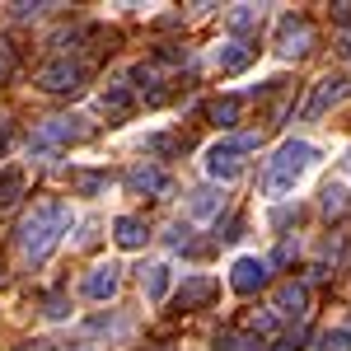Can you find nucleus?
<instances>
[{
    "instance_id": "nucleus-28",
    "label": "nucleus",
    "mask_w": 351,
    "mask_h": 351,
    "mask_svg": "<svg viewBox=\"0 0 351 351\" xmlns=\"http://www.w3.org/2000/svg\"><path fill=\"white\" fill-rule=\"evenodd\" d=\"M160 61H188V52H183V47H173V43H164V47H160Z\"/></svg>"
},
{
    "instance_id": "nucleus-17",
    "label": "nucleus",
    "mask_w": 351,
    "mask_h": 351,
    "mask_svg": "<svg viewBox=\"0 0 351 351\" xmlns=\"http://www.w3.org/2000/svg\"><path fill=\"white\" fill-rule=\"evenodd\" d=\"M164 295H169V267L155 263V267L145 271V300H155V304H160Z\"/></svg>"
},
{
    "instance_id": "nucleus-16",
    "label": "nucleus",
    "mask_w": 351,
    "mask_h": 351,
    "mask_svg": "<svg viewBox=\"0 0 351 351\" xmlns=\"http://www.w3.org/2000/svg\"><path fill=\"white\" fill-rule=\"evenodd\" d=\"M239 99H216V104H211V108H206V117H211V122H216V127H234V122H239Z\"/></svg>"
},
{
    "instance_id": "nucleus-29",
    "label": "nucleus",
    "mask_w": 351,
    "mask_h": 351,
    "mask_svg": "<svg viewBox=\"0 0 351 351\" xmlns=\"http://www.w3.org/2000/svg\"><path fill=\"white\" fill-rule=\"evenodd\" d=\"M47 314H52V319H61V314H66V300H61V295H47Z\"/></svg>"
},
{
    "instance_id": "nucleus-35",
    "label": "nucleus",
    "mask_w": 351,
    "mask_h": 351,
    "mask_svg": "<svg viewBox=\"0 0 351 351\" xmlns=\"http://www.w3.org/2000/svg\"><path fill=\"white\" fill-rule=\"evenodd\" d=\"M0 276H5V267H0Z\"/></svg>"
},
{
    "instance_id": "nucleus-22",
    "label": "nucleus",
    "mask_w": 351,
    "mask_h": 351,
    "mask_svg": "<svg viewBox=\"0 0 351 351\" xmlns=\"http://www.w3.org/2000/svg\"><path fill=\"white\" fill-rule=\"evenodd\" d=\"M108 188V178L104 173H75V192H84V197H94V192Z\"/></svg>"
},
{
    "instance_id": "nucleus-31",
    "label": "nucleus",
    "mask_w": 351,
    "mask_h": 351,
    "mask_svg": "<svg viewBox=\"0 0 351 351\" xmlns=\"http://www.w3.org/2000/svg\"><path fill=\"white\" fill-rule=\"evenodd\" d=\"M332 14H337V19H351V5H347V0H342V5H332Z\"/></svg>"
},
{
    "instance_id": "nucleus-5",
    "label": "nucleus",
    "mask_w": 351,
    "mask_h": 351,
    "mask_svg": "<svg viewBox=\"0 0 351 351\" xmlns=\"http://www.w3.org/2000/svg\"><path fill=\"white\" fill-rule=\"evenodd\" d=\"M309 47H314V28H309V19H304V14H286L281 28H276V52L281 56H304Z\"/></svg>"
},
{
    "instance_id": "nucleus-7",
    "label": "nucleus",
    "mask_w": 351,
    "mask_h": 351,
    "mask_svg": "<svg viewBox=\"0 0 351 351\" xmlns=\"http://www.w3.org/2000/svg\"><path fill=\"white\" fill-rule=\"evenodd\" d=\"M347 89H351L347 75H324V80L314 84L309 104H304V117H324V112L332 108V104H342V99H347Z\"/></svg>"
},
{
    "instance_id": "nucleus-9",
    "label": "nucleus",
    "mask_w": 351,
    "mask_h": 351,
    "mask_svg": "<svg viewBox=\"0 0 351 351\" xmlns=\"http://www.w3.org/2000/svg\"><path fill=\"white\" fill-rule=\"evenodd\" d=\"M211 295H216V281H211V276H192V281H183V286H178L173 304H178V309H202Z\"/></svg>"
},
{
    "instance_id": "nucleus-2",
    "label": "nucleus",
    "mask_w": 351,
    "mask_h": 351,
    "mask_svg": "<svg viewBox=\"0 0 351 351\" xmlns=\"http://www.w3.org/2000/svg\"><path fill=\"white\" fill-rule=\"evenodd\" d=\"M309 164H314V145H309V141H286V145L276 150V160L267 164V192L271 197L291 192L300 178H304Z\"/></svg>"
},
{
    "instance_id": "nucleus-4",
    "label": "nucleus",
    "mask_w": 351,
    "mask_h": 351,
    "mask_svg": "<svg viewBox=\"0 0 351 351\" xmlns=\"http://www.w3.org/2000/svg\"><path fill=\"white\" fill-rule=\"evenodd\" d=\"M84 127L80 117H47L38 132H33V141H28V150H38V155H52V150H61V145H71V141H80Z\"/></svg>"
},
{
    "instance_id": "nucleus-24",
    "label": "nucleus",
    "mask_w": 351,
    "mask_h": 351,
    "mask_svg": "<svg viewBox=\"0 0 351 351\" xmlns=\"http://www.w3.org/2000/svg\"><path fill=\"white\" fill-rule=\"evenodd\" d=\"M253 19H258V10H253V5H239V10L230 14V28H248Z\"/></svg>"
},
{
    "instance_id": "nucleus-34",
    "label": "nucleus",
    "mask_w": 351,
    "mask_h": 351,
    "mask_svg": "<svg viewBox=\"0 0 351 351\" xmlns=\"http://www.w3.org/2000/svg\"><path fill=\"white\" fill-rule=\"evenodd\" d=\"M145 351H173V347H145Z\"/></svg>"
},
{
    "instance_id": "nucleus-10",
    "label": "nucleus",
    "mask_w": 351,
    "mask_h": 351,
    "mask_svg": "<svg viewBox=\"0 0 351 351\" xmlns=\"http://www.w3.org/2000/svg\"><path fill=\"white\" fill-rule=\"evenodd\" d=\"M117 267H89V276H84V295L89 300H112L117 295Z\"/></svg>"
},
{
    "instance_id": "nucleus-11",
    "label": "nucleus",
    "mask_w": 351,
    "mask_h": 351,
    "mask_svg": "<svg viewBox=\"0 0 351 351\" xmlns=\"http://www.w3.org/2000/svg\"><path fill=\"white\" fill-rule=\"evenodd\" d=\"M127 188L132 192H164L169 188V173L164 169H150V164H136L132 173H127Z\"/></svg>"
},
{
    "instance_id": "nucleus-23",
    "label": "nucleus",
    "mask_w": 351,
    "mask_h": 351,
    "mask_svg": "<svg viewBox=\"0 0 351 351\" xmlns=\"http://www.w3.org/2000/svg\"><path fill=\"white\" fill-rule=\"evenodd\" d=\"M150 145H155V150H164V155H178V150H188V141H178V136H155Z\"/></svg>"
},
{
    "instance_id": "nucleus-12",
    "label": "nucleus",
    "mask_w": 351,
    "mask_h": 351,
    "mask_svg": "<svg viewBox=\"0 0 351 351\" xmlns=\"http://www.w3.org/2000/svg\"><path fill=\"white\" fill-rule=\"evenodd\" d=\"M248 61H253V47H248V43H225V47L216 52V66L225 71V75H234V71H243Z\"/></svg>"
},
{
    "instance_id": "nucleus-26",
    "label": "nucleus",
    "mask_w": 351,
    "mask_h": 351,
    "mask_svg": "<svg viewBox=\"0 0 351 351\" xmlns=\"http://www.w3.org/2000/svg\"><path fill=\"white\" fill-rule=\"evenodd\" d=\"M10 71H14V47H10V43H0V80H5Z\"/></svg>"
},
{
    "instance_id": "nucleus-25",
    "label": "nucleus",
    "mask_w": 351,
    "mask_h": 351,
    "mask_svg": "<svg viewBox=\"0 0 351 351\" xmlns=\"http://www.w3.org/2000/svg\"><path fill=\"white\" fill-rule=\"evenodd\" d=\"M347 342H351V332H328V337H324V351H347Z\"/></svg>"
},
{
    "instance_id": "nucleus-27",
    "label": "nucleus",
    "mask_w": 351,
    "mask_h": 351,
    "mask_svg": "<svg viewBox=\"0 0 351 351\" xmlns=\"http://www.w3.org/2000/svg\"><path fill=\"white\" fill-rule=\"evenodd\" d=\"M300 342H304V332H286V337H281L271 351H300Z\"/></svg>"
},
{
    "instance_id": "nucleus-1",
    "label": "nucleus",
    "mask_w": 351,
    "mask_h": 351,
    "mask_svg": "<svg viewBox=\"0 0 351 351\" xmlns=\"http://www.w3.org/2000/svg\"><path fill=\"white\" fill-rule=\"evenodd\" d=\"M66 230H71V206H66V202H38L33 216H24V225H19V248H24V258L28 263H43L56 243H61Z\"/></svg>"
},
{
    "instance_id": "nucleus-8",
    "label": "nucleus",
    "mask_w": 351,
    "mask_h": 351,
    "mask_svg": "<svg viewBox=\"0 0 351 351\" xmlns=\"http://www.w3.org/2000/svg\"><path fill=\"white\" fill-rule=\"evenodd\" d=\"M230 286H234L239 295L263 291V286H267V263H263V258H239V263H234V271H230Z\"/></svg>"
},
{
    "instance_id": "nucleus-30",
    "label": "nucleus",
    "mask_w": 351,
    "mask_h": 351,
    "mask_svg": "<svg viewBox=\"0 0 351 351\" xmlns=\"http://www.w3.org/2000/svg\"><path fill=\"white\" fill-rule=\"evenodd\" d=\"M19 351H56L52 342H43V337H33V342H19Z\"/></svg>"
},
{
    "instance_id": "nucleus-13",
    "label": "nucleus",
    "mask_w": 351,
    "mask_h": 351,
    "mask_svg": "<svg viewBox=\"0 0 351 351\" xmlns=\"http://www.w3.org/2000/svg\"><path fill=\"white\" fill-rule=\"evenodd\" d=\"M112 230H117V243H122V248H141V243H145V234H150L141 216H117V225H112Z\"/></svg>"
},
{
    "instance_id": "nucleus-18",
    "label": "nucleus",
    "mask_w": 351,
    "mask_h": 351,
    "mask_svg": "<svg viewBox=\"0 0 351 351\" xmlns=\"http://www.w3.org/2000/svg\"><path fill=\"white\" fill-rule=\"evenodd\" d=\"M324 211H328V216H347V211H351V197H347L342 183H328V188H324Z\"/></svg>"
},
{
    "instance_id": "nucleus-21",
    "label": "nucleus",
    "mask_w": 351,
    "mask_h": 351,
    "mask_svg": "<svg viewBox=\"0 0 351 351\" xmlns=\"http://www.w3.org/2000/svg\"><path fill=\"white\" fill-rule=\"evenodd\" d=\"M216 206H220V197H216V192H211V188L192 192V216H211Z\"/></svg>"
},
{
    "instance_id": "nucleus-33",
    "label": "nucleus",
    "mask_w": 351,
    "mask_h": 351,
    "mask_svg": "<svg viewBox=\"0 0 351 351\" xmlns=\"http://www.w3.org/2000/svg\"><path fill=\"white\" fill-rule=\"evenodd\" d=\"M5 150H10V136H5V132H0V155H5Z\"/></svg>"
},
{
    "instance_id": "nucleus-15",
    "label": "nucleus",
    "mask_w": 351,
    "mask_h": 351,
    "mask_svg": "<svg viewBox=\"0 0 351 351\" xmlns=\"http://www.w3.org/2000/svg\"><path fill=\"white\" fill-rule=\"evenodd\" d=\"M258 347H263L258 332H234V328L216 332V351H258Z\"/></svg>"
},
{
    "instance_id": "nucleus-19",
    "label": "nucleus",
    "mask_w": 351,
    "mask_h": 351,
    "mask_svg": "<svg viewBox=\"0 0 351 351\" xmlns=\"http://www.w3.org/2000/svg\"><path fill=\"white\" fill-rule=\"evenodd\" d=\"M19 192H24V173H19V169L0 173V206H14V202H19Z\"/></svg>"
},
{
    "instance_id": "nucleus-14",
    "label": "nucleus",
    "mask_w": 351,
    "mask_h": 351,
    "mask_svg": "<svg viewBox=\"0 0 351 351\" xmlns=\"http://www.w3.org/2000/svg\"><path fill=\"white\" fill-rule=\"evenodd\" d=\"M304 304H309V295H304V286H300V281H286V286H281V291H276V309H281V314H304Z\"/></svg>"
},
{
    "instance_id": "nucleus-20",
    "label": "nucleus",
    "mask_w": 351,
    "mask_h": 351,
    "mask_svg": "<svg viewBox=\"0 0 351 351\" xmlns=\"http://www.w3.org/2000/svg\"><path fill=\"white\" fill-rule=\"evenodd\" d=\"M104 108L117 112V117H122V112H132V89H127V84H112L108 94H104Z\"/></svg>"
},
{
    "instance_id": "nucleus-32",
    "label": "nucleus",
    "mask_w": 351,
    "mask_h": 351,
    "mask_svg": "<svg viewBox=\"0 0 351 351\" xmlns=\"http://www.w3.org/2000/svg\"><path fill=\"white\" fill-rule=\"evenodd\" d=\"M337 43H342V52L351 56V28H342V38H337Z\"/></svg>"
},
{
    "instance_id": "nucleus-3",
    "label": "nucleus",
    "mask_w": 351,
    "mask_h": 351,
    "mask_svg": "<svg viewBox=\"0 0 351 351\" xmlns=\"http://www.w3.org/2000/svg\"><path fill=\"white\" fill-rule=\"evenodd\" d=\"M248 150H258V132H239V136H225L211 145V155H206V169H211V178H239L243 169V155Z\"/></svg>"
},
{
    "instance_id": "nucleus-6",
    "label": "nucleus",
    "mask_w": 351,
    "mask_h": 351,
    "mask_svg": "<svg viewBox=\"0 0 351 351\" xmlns=\"http://www.w3.org/2000/svg\"><path fill=\"white\" fill-rule=\"evenodd\" d=\"M80 84H84V66H75V61H47L38 71V89H47V94H75Z\"/></svg>"
}]
</instances>
